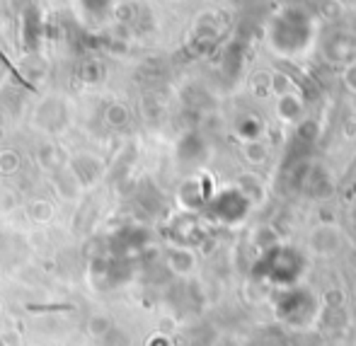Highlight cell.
Returning a JSON list of instances; mask_svg holds the SVG:
<instances>
[{
  "mask_svg": "<svg viewBox=\"0 0 356 346\" xmlns=\"http://www.w3.org/2000/svg\"><path fill=\"white\" fill-rule=\"evenodd\" d=\"M310 22L298 10H284L272 22V42L282 51H298L300 47L308 44Z\"/></svg>",
  "mask_w": 356,
  "mask_h": 346,
  "instance_id": "cell-1",
  "label": "cell"
}]
</instances>
